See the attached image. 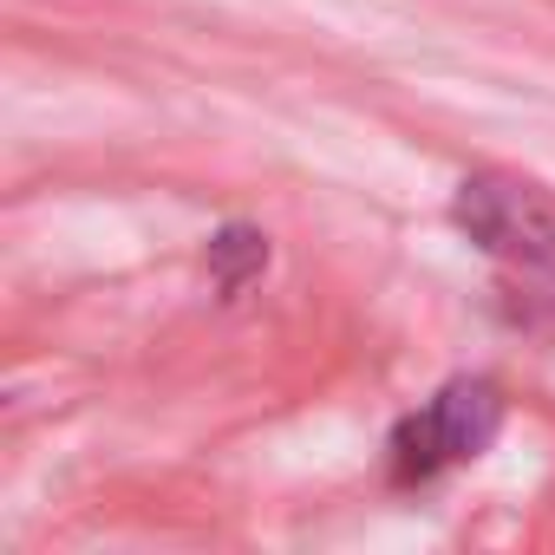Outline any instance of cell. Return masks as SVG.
Here are the masks:
<instances>
[{"instance_id":"1","label":"cell","mask_w":555,"mask_h":555,"mask_svg":"<svg viewBox=\"0 0 555 555\" xmlns=\"http://www.w3.org/2000/svg\"><path fill=\"white\" fill-rule=\"evenodd\" d=\"M496 425H503V392L490 379H451L418 412H405L392 425L386 464H392L399 483H431V477L483 457L490 438H496Z\"/></svg>"},{"instance_id":"2","label":"cell","mask_w":555,"mask_h":555,"mask_svg":"<svg viewBox=\"0 0 555 555\" xmlns=\"http://www.w3.org/2000/svg\"><path fill=\"white\" fill-rule=\"evenodd\" d=\"M451 222L496 261L522 274H555V196L522 177H464L451 196Z\"/></svg>"},{"instance_id":"3","label":"cell","mask_w":555,"mask_h":555,"mask_svg":"<svg viewBox=\"0 0 555 555\" xmlns=\"http://www.w3.org/2000/svg\"><path fill=\"white\" fill-rule=\"evenodd\" d=\"M261 268H268V235H261V229L229 222V229L209 242V274H216V288H222V295H242Z\"/></svg>"}]
</instances>
